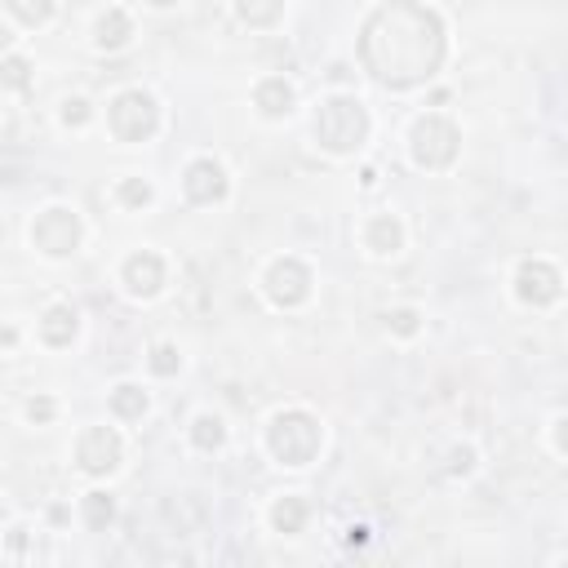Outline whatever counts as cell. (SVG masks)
<instances>
[{
	"label": "cell",
	"mask_w": 568,
	"mask_h": 568,
	"mask_svg": "<svg viewBox=\"0 0 568 568\" xmlns=\"http://www.w3.org/2000/svg\"><path fill=\"white\" fill-rule=\"evenodd\" d=\"M355 58L368 80L390 93H408L439 75L448 58V27L439 9L422 0H386L359 22Z\"/></svg>",
	"instance_id": "obj_1"
},
{
	"label": "cell",
	"mask_w": 568,
	"mask_h": 568,
	"mask_svg": "<svg viewBox=\"0 0 568 568\" xmlns=\"http://www.w3.org/2000/svg\"><path fill=\"white\" fill-rule=\"evenodd\" d=\"M368 133H373V111L355 93H342V89L337 93H324L315 102V111H311V138L333 160L355 155L368 142Z\"/></svg>",
	"instance_id": "obj_2"
},
{
	"label": "cell",
	"mask_w": 568,
	"mask_h": 568,
	"mask_svg": "<svg viewBox=\"0 0 568 568\" xmlns=\"http://www.w3.org/2000/svg\"><path fill=\"white\" fill-rule=\"evenodd\" d=\"M262 444H266V453H271L275 466H284V470H306V466L320 457V448H324V426H320V417H315L311 408H302V404L275 408V413L266 417Z\"/></svg>",
	"instance_id": "obj_3"
},
{
	"label": "cell",
	"mask_w": 568,
	"mask_h": 568,
	"mask_svg": "<svg viewBox=\"0 0 568 568\" xmlns=\"http://www.w3.org/2000/svg\"><path fill=\"white\" fill-rule=\"evenodd\" d=\"M462 155V129L453 115L444 111H422L413 124H408V160L422 169V173H444L453 169Z\"/></svg>",
	"instance_id": "obj_4"
},
{
	"label": "cell",
	"mask_w": 568,
	"mask_h": 568,
	"mask_svg": "<svg viewBox=\"0 0 568 568\" xmlns=\"http://www.w3.org/2000/svg\"><path fill=\"white\" fill-rule=\"evenodd\" d=\"M27 240L40 257L67 262L84 244V217L75 213V204H44V209H36V217L27 226Z\"/></svg>",
	"instance_id": "obj_5"
},
{
	"label": "cell",
	"mask_w": 568,
	"mask_h": 568,
	"mask_svg": "<svg viewBox=\"0 0 568 568\" xmlns=\"http://www.w3.org/2000/svg\"><path fill=\"white\" fill-rule=\"evenodd\" d=\"M106 133L124 146H138V142H151L160 133V102L151 89H120L111 93L106 102Z\"/></svg>",
	"instance_id": "obj_6"
},
{
	"label": "cell",
	"mask_w": 568,
	"mask_h": 568,
	"mask_svg": "<svg viewBox=\"0 0 568 568\" xmlns=\"http://www.w3.org/2000/svg\"><path fill=\"white\" fill-rule=\"evenodd\" d=\"M257 288H262V297H266L275 311H297V306H306L311 293H315V271H311L297 253H280V257H271V262L262 266Z\"/></svg>",
	"instance_id": "obj_7"
},
{
	"label": "cell",
	"mask_w": 568,
	"mask_h": 568,
	"mask_svg": "<svg viewBox=\"0 0 568 568\" xmlns=\"http://www.w3.org/2000/svg\"><path fill=\"white\" fill-rule=\"evenodd\" d=\"M71 462L89 479H111L124 466V435H120V426H106V422L84 426L75 435V444H71Z\"/></svg>",
	"instance_id": "obj_8"
},
{
	"label": "cell",
	"mask_w": 568,
	"mask_h": 568,
	"mask_svg": "<svg viewBox=\"0 0 568 568\" xmlns=\"http://www.w3.org/2000/svg\"><path fill=\"white\" fill-rule=\"evenodd\" d=\"M510 293H515L519 306L546 311L564 297V275L550 257H519L515 271H510Z\"/></svg>",
	"instance_id": "obj_9"
},
{
	"label": "cell",
	"mask_w": 568,
	"mask_h": 568,
	"mask_svg": "<svg viewBox=\"0 0 568 568\" xmlns=\"http://www.w3.org/2000/svg\"><path fill=\"white\" fill-rule=\"evenodd\" d=\"M182 195H186V204H195V209L226 204V195H231V173H226V164H222L217 155H195V160H186V169H182Z\"/></svg>",
	"instance_id": "obj_10"
},
{
	"label": "cell",
	"mask_w": 568,
	"mask_h": 568,
	"mask_svg": "<svg viewBox=\"0 0 568 568\" xmlns=\"http://www.w3.org/2000/svg\"><path fill=\"white\" fill-rule=\"evenodd\" d=\"M164 284H169V262H164V253H155V248H133V253L120 262V288H124L133 302L160 297Z\"/></svg>",
	"instance_id": "obj_11"
},
{
	"label": "cell",
	"mask_w": 568,
	"mask_h": 568,
	"mask_svg": "<svg viewBox=\"0 0 568 568\" xmlns=\"http://www.w3.org/2000/svg\"><path fill=\"white\" fill-rule=\"evenodd\" d=\"M36 337L49 351H67L80 337V306L75 302H49L36 320Z\"/></svg>",
	"instance_id": "obj_12"
},
{
	"label": "cell",
	"mask_w": 568,
	"mask_h": 568,
	"mask_svg": "<svg viewBox=\"0 0 568 568\" xmlns=\"http://www.w3.org/2000/svg\"><path fill=\"white\" fill-rule=\"evenodd\" d=\"M404 240H408V231H404V222L395 213H373L359 226V244H364L368 257H399L404 253Z\"/></svg>",
	"instance_id": "obj_13"
},
{
	"label": "cell",
	"mask_w": 568,
	"mask_h": 568,
	"mask_svg": "<svg viewBox=\"0 0 568 568\" xmlns=\"http://www.w3.org/2000/svg\"><path fill=\"white\" fill-rule=\"evenodd\" d=\"M293 106H297V89H293L288 75H262L253 84V111L262 120H288Z\"/></svg>",
	"instance_id": "obj_14"
},
{
	"label": "cell",
	"mask_w": 568,
	"mask_h": 568,
	"mask_svg": "<svg viewBox=\"0 0 568 568\" xmlns=\"http://www.w3.org/2000/svg\"><path fill=\"white\" fill-rule=\"evenodd\" d=\"M129 44H133V18H129V9L106 4V9L93 18V49H98V53H120V49H129Z\"/></svg>",
	"instance_id": "obj_15"
},
{
	"label": "cell",
	"mask_w": 568,
	"mask_h": 568,
	"mask_svg": "<svg viewBox=\"0 0 568 568\" xmlns=\"http://www.w3.org/2000/svg\"><path fill=\"white\" fill-rule=\"evenodd\" d=\"M266 524H271L275 537H302L306 524H311V501L302 493H280L266 506Z\"/></svg>",
	"instance_id": "obj_16"
},
{
	"label": "cell",
	"mask_w": 568,
	"mask_h": 568,
	"mask_svg": "<svg viewBox=\"0 0 568 568\" xmlns=\"http://www.w3.org/2000/svg\"><path fill=\"white\" fill-rule=\"evenodd\" d=\"M146 408H151V395H146L142 382H115L111 395H106V413H111L115 422H124V426H129V422H142Z\"/></svg>",
	"instance_id": "obj_17"
},
{
	"label": "cell",
	"mask_w": 568,
	"mask_h": 568,
	"mask_svg": "<svg viewBox=\"0 0 568 568\" xmlns=\"http://www.w3.org/2000/svg\"><path fill=\"white\" fill-rule=\"evenodd\" d=\"M186 444L195 453H217L226 444V417L222 413H195L186 426Z\"/></svg>",
	"instance_id": "obj_18"
},
{
	"label": "cell",
	"mask_w": 568,
	"mask_h": 568,
	"mask_svg": "<svg viewBox=\"0 0 568 568\" xmlns=\"http://www.w3.org/2000/svg\"><path fill=\"white\" fill-rule=\"evenodd\" d=\"M80 524L89 532H106L115 524V493L111 488H89L80 497Z\"/></svg>",
	"instance_id": "obj_19"
},
{
	"label": "cell",
	"mask_w": 568,
	"mask_h": 568,
	"mask_svg": "<svg viewBox=\"0 0 568 568\" xmlns=\"http://www.w3.org/2000/svg\"><path fill=\"white\" fill-rule=\"evenodd\" d=\"M231 13L248 31H271L284 18V0H231Z\"/></svg>",
	"instance_id": "obj_20"
},
{
	"label": "cell",
	"mask_w": 568,
	"mask_h": 568,
	"mask_svg": "<svg viewBox=\"0 0 568 568\" xmlns=\"http://www.w3.org/2000/svg\"><path fill=\"white\" fill-rule=\"evenodd\" d=\"M111 200H115L120 209H129V213H142V209L155 200V186H151L146 178H138V173H124V178H115Z\"/></svg>",
	"instance_id": "obj_21"
},
{
	"label": "cell",
	"mask_w": 568,
	"mask_h": 568,
	"mask_svg": "<svg viewBox=\"0 0 568 568\" xmlns=\"http://www.w3.org/2000/svg\"><path fill=\"white\" fill-rule=\"evenodd\" d=\"M53 9H58V0H4V13H9L18 27H27V31L44 27V22L53 18Z\"/></svg>",
	"instance_id": "obj_22"
},
{
	"label": "cell",
	"mask_w": 568,
	"mask_h": 568,
	"mask_svg": "<svg viewBox=\"0 0 568 568\" xmlns=\"http://www.w3.org/2000/svg\"><path fill=\"white\" fill-rule=\"evenodd\" d=\"M382 328L399 342H413L422 333V311L417 306H390V311H382Z\"/></svg>",
	"instance_id": "obj_23"
},
{
	"label": "cell",
	"mask_w": 568,
	"mask_h": 568,
	"mask_svg": "<svg viewBox=\"0 0 568 568\" xmlns=\"http://www.w3.org/2000/svg\"><path fill=\"white\" fill-rule=\"evenodd\" d=\"M146 368H151V377H178L182 373V346L178 342H155L146 351Z\"/></svg>",
	"instance_id": "obj_24"
},
{
	"label": "cell",
	"mask_w": 568,
	"mask_h": 568,
	"mask_svg": "<svg viewBox=\"0 0 568 568\" xmlns=\"http://www.w3.org/2000/svg\"><path fill=\"white\" fill-rule=\"evenodd\" d=\"M93 102L84 98V93H67L62 102H58V124L62 129H84V124H93Z\"/></svg>",
	"instance_id": "obj_25"
},
{
	"label": "cell",
	"mask_w": 568,
	"mask_h": 568,
	"mask_svg": "<svg viewBox=\"0 0 568 568\" xmlns=\"http://www.w3.org/2000/svg\"><path fill=\"white\" fill-rule=\"evenodd\" d=\"M27 80H31V62H27L18 49H9V53H4V89L18 93V89H27Z\"/></svg>",
	"instance_id": "obj_26"
},
{
	"label": "cell",
	"mask_w": 568,
	"mask_h": 568,
	"mask_svg": "<svg viewBox=\"0 0 568 568\" xmlns=\"http://www.w3.org/2000/svg\"><path fill=\"white\" fill-rule=\"evenodd\" d=\"M475 462H479V453H475V444H453L448 448V475L453 479H466V475H475Z\"/></svg>",
	"instance_id": "obj_27"
},
{
	"label": "cell",
	"mask_w": 568,
	"mask_h": 568,
	"mask_svg": "<svg viewBox=\"0 0 568 568\" xmlns=\"http://www.w3.org/2000/svg\"><path fill=\"white\" fill-rule=\"evenodd\" d=\"M53 417H58V399H53V395H31V399H27V422L49 426Z\"/></svg>",
	"instance_id": "obj_28"
},
{
	"label": "cell",
	"mask_w": 568,
	"mask_h": 568,
	"mask_svg": "<svg viewBox=\"0 0 568 568\" xmlns=\"http://www.w3.org/2000/svg\"><path fill=\"white\" fill-rule=\"evenodd\" d=\"M550 444H555L559 457H568V408L555 413V422H550Z\"/></svg>",
	"instance_id": "obj_29"
},
{
	"label": "cell",
	"mask_w": 568,
	"mask_h": 568,
	"mask_svg": "<svg viewBox=\"0 0 568 568\" xmlns=\"http://www.w3.org/2000/svg\"><path fill=\"white\" fill-rule=\"evenodd\" d=\"M364 541H368V528H364V524H351V528H346V546L355 550V546H364Z\"/></svg>",
	"instance_id": "obj_30"
},
{
	"label": "cell",
	"mask_w": 568,
	"mask_h": 568,
	"mask_svg": "<svg viewBox=\"0 0 568 568\" xmlns=\"http://www.w3.org/2000/svg\"><path fill=\"white\" fill-rule=\"evenodd\" d=\"M142 4H146V9H178L182 0H142Z\"/></svg>",
	"instance_id": "obj_31"
}]
</instances>
